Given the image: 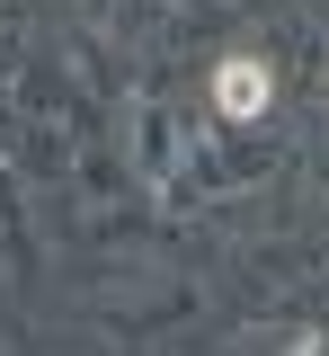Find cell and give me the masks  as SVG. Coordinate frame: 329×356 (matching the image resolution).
I'll return each mask as SVG.
<instances>
[{
  "instance_id": "1",
  "label": "cell",
  "mask_w": 329,
  "mask_h": 356,
  "mask_svg": "<svg viewBox=\"0 0 329 356\" xmlns=\"http://www.w3.org/2000/svg\"><path fill=\"white\" fill-rule=\"evenodd\" d=\"M267 98H276V72H267L258 54H232V63L214 72V107H223L232 125H249V116H267Z\"/></svg>"
}]
</instances>
